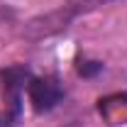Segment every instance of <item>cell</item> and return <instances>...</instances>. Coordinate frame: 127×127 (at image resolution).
<instances>
[{
    "label": "cell",
    "instance_id": "1",
    "mask_svg": "<svg viewBox=\"0 0 127 127\" xmlns=\"http://www.w3.org/2000/svg\"><path fill=\"white\" fill-rule=\"evenodd\" d=\"M117 2H122V0H68V2H64L61 7L51 10L47 15L32 17L30 22L25 25V37L32 39V42L47 39L51 34L64 32L81 15H88V12H95V10L108 7V5H117Z\"/></svg>",
    "mask_w": 127,
    "mask_h": 127
},
{
    "label": "cell",
    "instance_id": "2",
    "mask_svg": "<svg viewBox=\"0 0 127 127\" xmlns=\"http://www.w3.org/2000/svg\"><path fill=\"white\" fill-rule=\"evenodd\" d=\"M32 73L27 66L17 64V66H7L0 71V86H2V98L7 103V117L17 122L20 112H22V93L30 83Z\"/></svg>",
    "mask_w": 127,
    "mask_h": 127
},
{
    "label": "cell",
    "instance_id": "3",
    "mask_svg": "<svg viewBox=\"0 0 127 127\" xmlns=\"http://www.w3.org/2000/svg\"><path fill=\"white\" fill-rule=\"evenodd\" d=\"M27 95H30L32 110L34 112H51L64 100V86L56 76H32L27 83Z\"/></svg>",
    "mask_w": 127,
    "mask_h": 127
},
{
    "label": "cell",
    "instance_id": "4",
    "mask_svg": "<svg viewBox=\"0 0 127 127\" xmlns=\"http://www.w3.org/2000/svg\"><path fill=\"white\" fill-rule=\"evenodd\" d=\"M98 112L108 120V125H125L127 122V95H110L98 100Z\"/></svg>",
    "mask_w": 127,
    "mask_h": 127
},
{
    "label": "cell",
    "instance_id": "5",
    "mask_svg": "<svg viewBox=\"0 0 127 127\" xmlns=\"http://www.w3.org/2000/svg\"><path fill=\"white\" fill-rule=\"evenodd\" d=\"M103 68H105L103 61H78V66H76L78 76H83V78H93V76H98Z\"/></svg>",
    "mask_w": 127,
    "mask_h": 127
},
{
    "label": "cell",
    "instance_id": "6",
    "mask_svg": "<svg viewBox=\"0 0 127 127\" xmlns=\"http://www.w3.org/2000/svg\"><path fill=\"white\" fill-rule=\"evenodd\" d=\"M68 127H78V125H68Z\"/></svg>",
    "mask_w": 127,
    "mask_h": 127
}]
</instances>
